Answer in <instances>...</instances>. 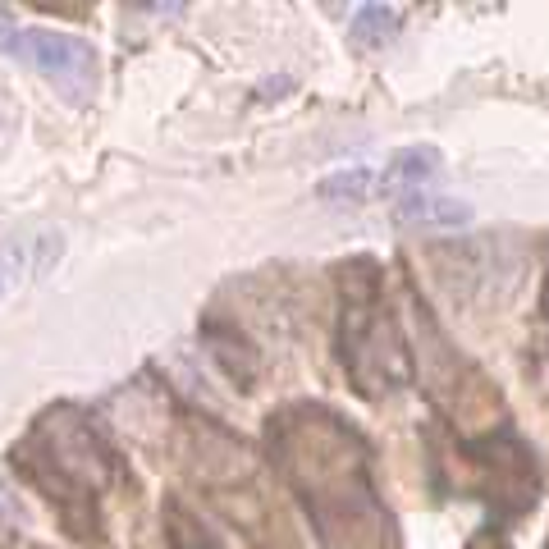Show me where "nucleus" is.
I'll return each mask as SVG.
<instances>
[{
    "label": "nucleus",
    "mask_w": 549,
    "mask_h": 549,
    "mask_svg": "<svg viewBox=\"0 0 549 549\" xmlns=\"http://www.w3.org/2000/svg\"><path fill=\"white\" fill-rule=\"evenodd\" d=\"M0 51L37 69L42 78L60 83L69 97H87V87L97 83V51L83 37L55 33V28H19L10 14L0 10Z\"/></svg>",
    "instance_id": "f257e3e1"
},
{
    "label": "nucleus",
    "mask_w": 549,
    "mask_h": 549,
    "mask_svg": "<svg viewBox=\"0 0 549 549\" xmlns=\"http://www.w3.org/2000/svg\"><path fill=\"white\" fill-rule=\"evenodd\" d=\"M440 174H444V151L431 147V142H412V147H399L389 156L385 174H376V188L385 197H399V193L431 188Z\"/></svg>",
    "instance_id": "f03ea898"
},
{
    "label": "nucleus",
    "mask_w": 549,
    "mask_h": 549,
    "mask_svg": "<svg viewBox=\"0 0 549 549\" xmlns=\"http://www.w3.org/2000/svg\"><path fill=\"white\" fill-rule=\"evenodd\" d=\"M394 216L403 225H421V229H463L472 225V206L458 202V197L431 193V188H417V193L394 197Z\"/></svg>",
    "instance_id": "7ed1b4c3"
},
{
    "label": "nucleus",
    "mask_w": 549,
    "mask_h": 549,
    "mask_svg": "<svg viewBox=\"0 0 549 549\" xmlns=\"http://www.w3.org/2000/svg\"><path fill=\"white\" fill-rule=\"evenodd\" d=\"M316 193H321L325 202H371V193H376V170H366V165L339 170V174H330V179H321Z\"/></svg>",
    "instance_id": "20e7f679"
},
{
    "label": "nucleus",
    "mask_w": 549,
    "mask_h": 549,
    "mask_svg": "<svg viewBox=\"0 0 549 549\" xmlns=\"http://www.w3.org/2000/svg\"><path fill=\"white\" fill-rule=\"evenodd\" d=\"M348 33L362 46H385L389 37L399 33V10H389V5H362V10L353 14V23H348Z\"/></svg>",
    "instance_id": "39448f33"
},
{
    "label": "nucleus",
    "mask_w": 549,
    "mask_h": 549,
    "mask_svg": "<svg viewBox=\"0 0 549 549\" xmlns=\"http://www.w3.org/2000/svg\"><path fill=\"white\" fill-rule=\"evenodd\" d=\"M0 293H5V275H0Z\"/></svg>",
    "instance_id": "423d86ee"
},
{
    "label": "nucleus",
    "mask_w": 549,
    "mask_h": 549,
    "mask_svg": "<svg viewBox=\"0 0 549 549\" xmlns=\"http://www.w3.org/2000/svg\"><path fill=\"white\" fill-rule=\"evenodd\" d=\"M23 549H37V545H23Z\"/></svg>",
    "instance_id": "0eeeda50"
}]
</instances>
